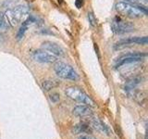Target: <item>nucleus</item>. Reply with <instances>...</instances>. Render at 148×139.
<instances>
[{"mask_svg":"<svg viewBox=\"0 0 148 139\" xmlns=\"http://www.w3.org/2000/svg\"><path fill=\"white\" fill-rule=\"evenodd\" d=\"M65 94L66 96H69L72 100H75L77 101V102L85 104L87 105V106H91V107L94 106V102H93V99H92L88 95H86L81 89H80V88L78 87L69 86V87L66 88Z\"/></svg>","mask_w":148,"mask_h":139,"instance_id":"obj_1","label":"nucleus"},{"mask_svg":"<svg viewBox=\"0 0 148 139\" xmlns=\"http://www.w3.org/2000/svg\"><path fill=\"white\" fill-rule=\"evenodd\" d=\"M56 73L62 79L71 81H77L79 79V74L76 72V71L71 66L64 63V62L58 61L54 66Z\"/></svg>","mask_w":148,"mask_h":139,"instance_id":"obj_2","label":"nucleus"},{"mask_svg":"<svg viewBox=\"0 0 148 139\" xmlns=\"http://www.w3.org/2000/svg\"><path fill=\"white\" fill-rule=\"evenodd\" d=\"M116 9L120 14H121L122 16L128 17V18L132 19H137L141 18L144 14L143 11H141L136 6H133L132 4H129L127 2H119L116 5Z\"/></svg>","mask_w":148,"mask_h":139,"instance_id":"obj_3","label":"nucleus"},{"mask_svg":"<svg viewBox=\"0 0 148 139\" xmlns=\"http://www.w3.org/2000/svg\"><path fill=\"white\" fill-rule=\"evenodd\" d=\"M147 56L146 53H129L127 55H124L118 59V62L116 64V68L121 67L125 64H132L135 62H139L143 59V57H145Z\"/></svg>","mask_w":148,"mask_h":139,"instance_id":"obj_4","label":"nucleus"},{"mask_svg":"<svg viewBox=\"0 0 148 139\" xmlns=\"http://www.w3.org/2000/svg\"><path fill=\"white\" fill-rule=\"evenodd\" d=\"M112 32L118 34H122V33H132V32L135 31V27L132 23L127 22V21H114L111 24Z\"/></svg>","mask_w":148,"mask_h":139,"instance_id":"obj_5","label":"nucleus"},{"mask_svg":"<svg viewBox=\"0 0 148 139\" xmlns=\"http://www.w3.org/2000/svg\"><path fill=\"white\" fill-rule=\"evenodd\" d=\"M33 57L34 60L41 63H51L57 60V56L46 52L45 50H37L33 54Z\"/></svg>","mask_w":148,"mask_h":139,"instance_id":"obj_6","label":"nucleus"},{"mask_svg":"<svg viewBox=\"0 0 148 139\" xmlns=\"http://www.w3.org/2000/svg\"><path fill=\"white\" fill-rule=\"evenodd\" d=\"M42 47L45 49V51H49L51 54H53V55H55V56L62 57V56L65 55L62 47H59V45H57L56 43H53V42H50V41L44 42V43L42 44Z\"/></svg>","mask_w":148,"mask_h":139,"instance_id":"obj_7","label":"nucleus"},{"mask_svg":"<svg viewBox=\"0 0 148 139\" xmlns=\"http://www.w3.org/2000/svg\"><path fill=\"white\" fill-rule=\"evenodd\" d=\"M148 39L146 36L144 37H132V38L123 39L120 40L116 44L117 47L119 45H132V44H137V45H147Z\"/></svg>","mask_w":148,"mask_h":139,"instance_id":"obj_8","label":"nucleus"},{"mask_svg":"<svg viewBox=\"0 0 148 139\" xmlns=\"http://www.w3.org/2000/svg\"><path fill=\"white\" fill-rule=\"evenodd\" d=\"M73 114L81 118H87V117H92L93 111L87 105H81L73 108Z\"/></svg>","mask_w":148,"mask_h":139,"instance_id":"obj_9","label":"nucleus"},{"mask_svg":"<svg viewBox=\"0 0 148 139\" xmlns=\"http://www.w3.org/2000/svg\"><path fill=\"white\" fill-rule=\"evenodd\" d=\"M13 17L15 18L17 22H19L20 21L22 20V18H24L28 13V8L26 6H18L14 8L11 9Z\"/></svg>","mask_w":148,"mask_h":139,"instance_id":"obj_10","label":"nucleus"},{"mask_svg":"<svg viewBox=\"0 0 148 139\" xmlns=\"http://www.w3.org/2000/svg\"><path fill=\"white\" fill-rule=\"evenodd\" d=\"M92 125H93V128L97 130L98 132H100V133L105 134V135H110V129L99 119L93 118L92 120Z\"/></svg>","mask_w":148,"mask_h":139,"instance_id":"obj_11","label":"nucleus"},{"mask_svg":"<svg viewBox=\"0 0 148 139\" xmlns=\"http://www.w3.org/2000/svg\"><path fill=\"white\" fill-rule=\"evenodd\" d=\"M143 79H144V78H143L142 76H134V77L131 78L130 80L126 83L125 88H127V90H132V89H134L138 84H140L141 83H142Z\"/></svg>","mask_w":148,"mask_h":139,"instance_id":"obj_12","label":"nucleus"},{"mask_svg":"<svg viewBox=\"0 0 148 139\" xmlns=\"http://www.w3.org/2000/svg\"><path fill=\"white\" fill-rule=\"evenodd\" d=\"M59 84V82L56 80H46V81H44L42 83V87H43L44 90L45 91H49L53 88L57 87V85Z\"/></svg>","mask_w":148,"mask_h":139,"instance_id":"obj_13","label":"nucleus"},{"mask_svg":"<svg viewBox=\"0 0 148 139\" xmlns=\"http://www.w3.org/2000/svg\"><path fill=\"white\" fill-rule=\"evenodd\" d=\"M73 131L75 134H86L90 132V128L87 124L84 123H79L73 128Z\"/></svg>","mask_w":148,"mask_h":139,"instance_id":"obj_14","label":"nucleus"},{"mask_svg":"<svg viewBox=\"0 0 148 139\" xmlns=\"http://www.w3.org/2000/svg\"><path fill=\"white\" fill-rule=\"evenodd\" d=\"M9 27L4 14H0V32H5Z\"/></svg>","mask_w":148,"mask_h":139,"instance_id":"obj_15","label":"nucleus"},{"mask_svg":"<svg viewBox=\"0 0 148 139\" xmlns=\"http://www.w3.org/2000/svg\"><path fill=\"white\" fill-rule=\"evenodd\" d=\"M124 2L129 4H133L136 7H145L147 5V0H124Z\"/></svg>","mask_w":148,"mask_h":139,"instance_id":"obj_16","label":"nucleus"},{"mask_svg":"<svg viewBox=\"0 0 148 139\" xmlns=\"http://www.w3.org/2000/svg\"><path fill=\"white\" fill-rule=\"evenodd\" d=\"M88 21H89V23L91 24V26H96V24H97L96 18L94 17L93 13H92V12L88 13Z\"/></svg>","mask_w":148,"mask_h":139,"instance_id":"obj_17","label":"nucleus"},{"mask_svg":"<svg viewBox=\"0 0 148 139\" xmlns=\"http://www.w3.org/2000/svg\"><path fill=\"white\" fill-rule=\"evenodd\" d=\"M59 99H60V96L57 93H53L52 95H50V100L53 103H57V101H59Z\"/></svg>","mask_w":148,"mask_h":139,"instance_id":"obj_18","label":"nucleus"},{"mask_svg":"<svg viewBox=\"0 0 148 139\" xmlns=\"http://www.w3.org/2000/svg\"><path fill=\"white\" fill-rule=\"evenodd\" d=\"M84 4V0H75V6L77 8H81Z\"/></svg>","mask_w":148,"mask_h":139,"instance_id":"obj_19","label":"nucleus"},{"mask_svg":"<svg viewBox=\"0 0 148 139\" xmlns=\"http://www.w3.org/2000/svg\"><path fill=\"white\" fill-rule=\"evenodd\" d=\"M79 139H96V138L91 136V135H82V136H81Z\"/></svg>","mask_w":148,"mask_h":139,"instance_id":"obj_20","label":"nucleus"},{"mask_svg":"<svg viewBox=\"0 0 148 139\" xmlns=\"http://www.w3.org/2000/svg\"><path fill=\"white\" fill-rule=\"evenodd\" d=\"M57 2H58L59 4H61V3L63 2V0H57Z\"/></svg>","mask_w":148,"mask_h":139,"instance_id":"obj_21","label":"nucleus"}]
</instances>
